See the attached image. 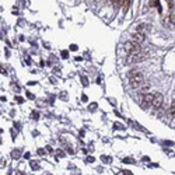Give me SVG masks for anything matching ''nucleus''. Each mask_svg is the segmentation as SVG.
<instances>
[{"instance_id": "1", "label": "nucleus", "mask_w": 175, "mask_h": 175, "mask_svg": "<svg viewBox=\"0 0 175 175\" xmlns=\"http://www.w3.org/2000/svg\"><path fill=\"white\" fill-rule=\"evenodd\" d=\"M144 83V76L139 70H132L129 73V84L132 88H139Z\"/></svg>"}, {"instance_id": "2", "label": "nucleus", "mask_w": 175, "mask_h": 175, "mask_svg": "<svg viewBox=\"0 0 175 175\" xmlns=\"http://www.w3.org/2000/svg\"><path fill=\"white\" fill-rule=\"evenodd\" d=\"M125 49H126V52L129 55H135L141 52V45L139 42H135V41H127L125 44Z\"/></svg>"}, {"instance_id": "3", "label": "nucleus", "mask_w": 175, "mask_h": 175, "mask_svg": "<svg viewBox=\"0 0 175 175\" xmlns=\"http://www.w3.org/2000/svg\"><path fill=\"white\" fill-rule=\"evenodd\" d=\"M149 58V53L147 52H139V53H135V55H129V58L126 59V63H137V62H143Z\"/></svg>"}, {"instance_id": "4", "label": "nucleus", "mask_w": 175, "mask_h": 175, "mask_svg": "<svg viewBox=\"0 0 175 175\" xmlns=\"http://www.w3.org/2000/svg\"><path fill=\"white\" fill-rule=\"evenodd\" d=\"M164 102V97L161 93H154L153 94V101H151V107L154 108V109H158V108L163 105Z\"/></svg>"}, {"instance_id": "5", "label": "nucleus", "mask_w": 175, "mask_h": 175, "mask_svg": "<svg viewBox=\"0 0 175 175\" xmlns=\"http://www.w3.org/2000/svg\"><path fill=\"white\" fill-rule=\"evenodd\" d=\"M151 101H153V94L151 93H146L143 94L141 97V101H140V105L143 109H147V108L151 107Z\"/></svg>"}, {"instance_id": "6", "label": "nucleus", "mask_w": 175, "mask_h": 175, "mask_svg": "<svg viewBox=\"0 0 175 175\" xmlns=\"http://www.w3.org/2000/svg\"><path fill=\"white\" fill-rule=\"evenodd\" d=\"M144 39H146V35L141 34V32L136 31V32H133L132 34V41H135V42L141 44V42H144Z\"/></svg>"}, {"instance_id": "7", "label": "nucleus", "mask_w": 175, "mask_h": 175, "mask_svg": "<svg viewBox=\"0 0 175 175\" xmlns=\"http://www.w3.org/2000/svg\"><path fill=\"white\" fill-rule=\"evenodd\" d=\"M150 30H151V27H150L149 24L141 23V24H139V25H137V31L141 32V34H144V35H146L147 32H150Z\"/></svg>"}, {"instance_id": "8", "label": "nucleus", "mask_w": 175, "mask_h": 175, "mask_svg": "<svg viewBox=\"0 0 175 175\" xmlns=\"http://www.w3.org/2000/svg\"><path fill=\"white\" fill-rule=\"evenodd\" d=\"M139 88H140V93H141V94L150 93V84H149V83H144V84H141Z\"/></svg>"}, {"instance_id": "9", "label": "nucleus", "mask_w": 175, "mask_h": 175, "mask_svg": "<svg viewBox=\"0 0 175 175\" xmlns=\"http://www.w3.org/2000/svg\"><path fill=\"white\" fill-rule=\"evenodd\" d=\"M130 3H132V0H123V4H122V6H123V10H125V12H127V10H129Z\"/></svg>"}, {"instance_id": "10", "label": "nucleus", "mask_w": 175, "mask_h": 175, "mask_svg": "<svg viewBox=\"0 0 175 175\" xmlns=\"http://www.w3.org/2000/svg\"><path fill=\"white\" fill-rule=\"evenodd\" d=\"M174 111H175V102H174V99H172V102H171V107H169V115L174 118Z\"/></svg>"}, {"instance_id": "11", "label": "nucleus", "mask_w": 175, "mask_h": 175, "mask_svg": "<svg viewBox=\"0 0 175 175\" xmlns=\"http://www.w3.org/2000/svg\"><path fill=\"white\" fill-rule=\"evenodd\" d=\"M31 167H32V169H38V168H39V165H38L37 163H34V161L31 163Z\"/></svg>"}, {"instance_id": "12", "label": "nucleus", "mask_w": 175, "mask_h": 175, "mask_svg": "<svg viewBox=\"0 0 175 175\" xmlns=\"http://www.w3.org/2000/svg\"><path fill=\"white\" fill-rule=\"evenodd\" d=\"M62 58H63V59H66V58H67V52H66V51L62 52Z\"/></svg>"}, {"instance_id": "13", "label": "nucleus", "mask_w": 175, "mask_h": 175, "mask_svg": "<svg viewBox=\"0 0 175 175\" xmlns=\"http://www.w3.org/2000/svg\"><path fill=\"white\" fill-rule=\"evenodd\" d=\"M81 83H83V84H84V85H87V84H88V81H87V80H85V77H83V79H81Z\"/></svg>"}, {"instance_id": "14", "label": "nucleus", "mask_w": 175, "mask_h": 175, "mask_svg": "<svg viewBox=\"0 0 175 175\" xmlns=\"http://www.w3.org/2000/svg\"><path fill=\"white\" fill-rule=\"evenodd\" d=\"M70 51H77V46H76V45H73V46H70Z\"/></svg>"}, {"instance_id": "15", "label": "nucleus", "mask_w": 175, "mask_h": 175, "mask_svg": "<svg viewBox=\"0 0 175 175\" xmlns=\"http://www.w3.org/2000/svg\"><path fill=\"white\" fill-rule=\"evenodd\" d=\"M97 108V104H93V105H90V109H95Z\"/></svg>"}, {"instance_id": "16", "label": "nucleus", "mask_w": 175, "mask_h": 175, "mask_svg": "<svg viewBox=\"0 0 175 175\" xmlns=\"http://www.w3.org/2000/svg\"><path fill=\"white\" fill-rule=\"evenodd\" d=\"M17 102H18V104H21V102H23V98H20V97H18V98H17Z\"/></svg>"}, {"instance_id": "17", "label": "nucleus", "mask_w": 175, "mask_h": 175, "mask_svg": "<svg viewBox=\"0 0 175 175\" xmlns=\"http://www.w3.org/2000/svg\"><path fill=\"white\" fill-rule=\"evenodd\" d=\"M107 3H113V0H105Z\"/></svg>"}]
</instances>
